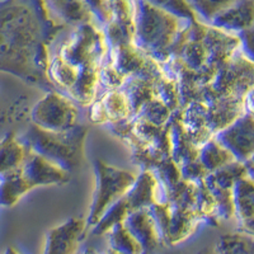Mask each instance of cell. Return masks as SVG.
Segmentation results:
<instances>
[{
	"label": "cell",
	"instance_id": "cell-1",
	"mask_svg": "<svg viewBox=\"0 0 254 254\" xmlns=\"http://www.w3.org/2000/svg\"><path fill=\"white\" fill-rule=\"evenodd\" d=\"M35 18L17 0L0 3V70L15 75L35 74L32 65L37 51Z\"/></svg>",
	"mask_w": 254,
	"mask_h": 254
},
{
	"label": "cell",
	"instance_id": "cell-2",
	"mask_svg": "<svg viewBox=\"0 0 254 254\" xmlns=\"http://www.w3.org/2000/svg\"><path fill=\"white\" fill-rule=\"evenodd\" d=\"M84 137L85 130L76 127L63 132H52L33 125L26 133V141L29 144L27 147L31 151L50 159L67 172L78 167L80 162Z\"/></svg>",
	"mask_w": 254,
	"mask_h": 254
},
{
	"label": "cell",
	"instance_id": "cell-3",
	"mask_svg": "<svg viewBox=\"0 0 254 254\" xmlns=\"http://www.w3.org/2000/svg\"><path fill=\"white\" fill-rule=\"evenodd\" d=\"M95 177L97 182L92 208L87 220V224L92 226L97 225L106 212L130 192L137 181V177L132 172L119 169L102 160L95 162Z\"/></svg>",
	"mask_w": 254,
	"mask_h": 254
},
{
	"label": "cell",
	"instance_id": "cell-4",
	"mask_svg": "<svg viewBox=\"0 0 254 254\" xmlns=\"http://www.w3.org/2000/svg\"><path fill=\"white\" fill-rule=\"evenodd\" d=\"M137 32L147 47L163 49L171 45L176 37L178 19L177 15L153 5L147 0H142L137 20Z\"/></svg>",
	"mask_w": 254,
	"mask_h": 254
},
{
	"label": "cell",
	"instance_id": "cell-5",
	"mask_svg": "<svg viewBox=\"0 0 254 254\" xmlns=\"http://www.w3.org/2000/svg\"><path fill=\"white\" fill-rule=\"evenodd\" d=\"M154 190L155 182L150 174H142L137 178L135 186L127 194L119 199L110 210L106 212L101 221L94 226V234H106L115 225L124 222L130 214L139 210L140 207L149 206L154 202Z\"/></svg>",
	"mask_w": 254,
	"mask_h": 254
},
{
	"label": "cell",
	"instance_id": "cell-6",
	"mask_svg": "<svg viewBox=\"0 0 254 254\" xmlns=\"http://www.w3.org/2000/svg\"><path fill=\"white\" fill-rule=\"evenodd\" d=\"M32 119L42 130L63 132L76 126L78 111L63 95L50 93L36 104Z\"/></svg>",
	"mask_w": 254,
	"mask_h": 254
},
{
	"label": "cell",
	"instance_id": "cell-7",
	"mask_svg": "<svg viewBox=\"0 0 254 254\" xmlns=\"http://www.w3.org/2000/svg\"><path fill=\"white\" fill-rule=\"evenodd\" d=\"M216 140L235 156L238 162L247 163L254 155V117L244 113L224 130Z\"/></svg>",
	"mask_w": 254,
	"mask_h": 254
},
{
	"label": "cell",
	"instance_id": "cell-8",
	"mask_svg": "<svg viewBox=\"0 0 254 254\" xmlns=\"http://www.w3.org/2000/svg\"><path fill=\"white\" fill-rule=\"evenodd\" d=\"M87 229V220L72 217L49 230L44 254H75Z\"/></svg>",
	"mask_w": 254,
	"mask_h": 254
},
{
	"label": "cell",
	"instance_id": "cell-9",
	"mask_svg": "<svg viewBox=\"0 0 254 254\" xmlns=\"http://www.w3.org/2000/svg\"><path fill=\"white\" fill-rule=\"evenodd\" d=\"M20 172L33 188L38 186L60 185L69 179V172L66 169L35 151H28Z\"/></svg>",
	"mask_w": 254,
	"mask_h": 254
},
{
	"label": "cell",
	"instance_id": "cell-10",
	"mask_svg": "<svg viewBox=\"0 0 254 254\" xmlns=\"http://www.w3.org/2000/svg\"><path fill=\"white\" fill-rule=\"evenodd\" d=\"M215 28L239 36L254 26V0H237L211 20Z\"/></svg>",
	"mask_w": 254,
	"mask_h": 254
},
{
	"label": "cell",
	"instance_id": "cell-11",
	"mask_svg": "<svg viewBox=\"0 0 254 254\" xmlns=\"http://www.w3.org/2000/svg\"><path fill=\"white\" fill-rule=\"evenodd\" d=\"M234 210L240 231L254 238V182L248 174L234 187Z\"/></svg>",
	"mask_w": 254,
	"mask_h": 254
},
{
	"label": "cell",
	"instance_id": "cell-12",
	"mask_svg": "<svg viewBox=\"0 0 254 254\" xmlns=\"http://www.w3.org/2000/svg\"><path fill=\"white\" fill-rule=\"evenodd\" d=\"M136 240L141 244L146 253H150L160 242V233L156 222L145 210H137L130 214L124 221Z\"/></svg>",
	"mask_w": 254,
	"mask_h": 254
},
{
	"label": "cell",
	"instance_id": "cell-13",
	"mask_svg": "<svg viewBox=\"0 0 254 254\" xmlns=\"http://www.w3.org/2000/svg\"><path fill=\"white\" fill-rule=\"evenodd\" d=\"M28 155V147L15 137L8 133L0 140V177L17 172L22 168Z\"/></svg>",
	"mask_w": 254,
	"mask_h": 254
},
{
	"label": "cell",
	"instance_id": "cell-14",
	"mask_svg": "<svg viewBox=\"0 0 254 254\" xmlns=\"http://www.w3.org/2000/svg\"><path fill=\"white\" fill-rule=\"evenodd\" d=\"M31 190H33V187L20 169L0 177V206L12 207Z\"/></svg>",
	"mask_w": 254,
	"mask_h": 254
},
{
	"label": "cell",
	"instance_id": "cell-15",
	"mask_svg": "<svg viewBox=\"0 0 254 254\" xmlns=\"http://www.w3.org/2000/svg\"><path fill=\"white\" fill-rule=\"evenodd\" d=\"M110 247L121 254H144L145 251L136 238L131 234L124 222H120L108 231Z\"/></svg>",
	"mask_w": 254,
	"mask_h": 254
},
{
	"label": "cell",
	"instance_id": "cell-16",
	"mask_svg": "<svg viewBox=\"0 0 254 254\" xmlns=\"http://www.w3.org/2000/svg\"><path fill=\"white\" fill-rule=\"evenodd\" d=\"M202 164L208 171L216 172L221 168L238 162L235 156L230 153L222 144L216 139L208 142L202 150Z\"/></svg>",
	"mask_w": 254,
	"mask_h": 254
},
{
	"label": "cell",
	"instance_id": "cell-17",
	"mask_svg": "<svg viewBox=\"0 0 254 254\" xmlns=\"http://www.w3.org/2000/svg\"><path fill=\"white\" fill-rule=\"evenodd\" d=\"M237 0H188L194 13H199L205 19L212 20Z\"/></svg>",
	"mask_w": 254,
	"mask_h": 254
},
{
	"label": "cell",
	"instance_id": "cell-18",
	"mask_svg": "<svg viewBox=\"0 0 254 254\" xmlns=\"http://www.w3.org/2000/svg\"><path fill=\"white\" fill-rule=\"evenodd\" d=\"M56 10L65 19L79 22L87 18L88 10L83 0H51Z\"/></svg>",
	"mask_w": 254,
	"mask_h": 254
},
{
	"label": "cell",
	"instance_id": "cell-19",
	"mask_svg": "<svg viewBox=\"0 0 254 254\" xmlns=\"http://www.w3.org/2000/svg\"><path fill=\"white\" fill-rule=\"evenodd\" d=\"M147 1L177 17L181 15V17L194 18V10L190 5L188 0H147Z\"/></svg>",
	"mask_w": 254,
	"mask_h": 254
},
{
	"label": "cell",
	"instance_id": "cell-20",
	"mask_svg": "<svg viewBox=\"0 0 254 254\" xmlns=\"http://www.w3.org/2000/svg\"><path fill=\"white\" fill-rule=\"evenodd\" d=\"M238 37L240 40L242 54L254 63V26L242 32Z\"/></svg>",
	"mask_w": 254,
	"mask_h": 254
},
{
	"label": "cell",
	"instance_id": "cell-21",
	"mask_svg": "<svg viewBox=\"0 0 254 254\" xmlns=\"http://www.w3.org/2000/svg\"><path fill=\"white\" fill-rule=\"evenodd\" d=\"M244 110L247 115L254 117V88H252L246 95H244Z\"/></svg>",
	"mask_w": 254,
	"mask_h": 254
},
{
	"label": "cell",
	"instance_id": "cell-22",
	"mask_svg": "<svg viewBox=\"0 0 254 254\" xmlns=\"http://www.w3.org/2000/svg\"><path fill=\"white\" fill-rule=\"evenodd\" d=\"M246 165H247V172H248V177L254 182V168L251 167V165H248V164H246Z\"/></svg>",
	"mask_w": 254,
	"mask_h": 254
},
{
	"label": "cell",
	"instance_id": "cell-23",
	"mask_svg": "<svg viewBox=\"0 0 254 254\" xmlns=\"http://www.w3.org/2000/svg\"><path fill=\"white\" fill-rule=\"evenodd\" d=\"M3 254H20V253L17 251V249L13 248V247H8V248L5 249V252H4Z\"/></svg>",
	"mask_w": 254,
	"mask_h": 254
},
{
	"label": "cell",
	"instance_id": "cell-24",
	"mask_svg": "<svg viewBox=\"0 0 254 254\" xmlns=\"http://www.w3.org/2000/svg\"><path fill=\"white\" fill-rule=\"evenodd\" d=\"M103 254H121V253L117 251H115V249H112L111 247H108V248L103 252Z\"/></svg>",
	"mask_w": 254,
	"mask_h": 254
},
{
	"label": "cell",
	"instance_id": "cell-25",
	"mask_svg": "<svg viewBox=\"0 0 254 254\" xmlns=\"http://www.w3.org/2000/svg\"><path fill=\"white\" fill-rule=\"evenodd\" d=\"M81 254H98V253H97L94 249H87V251L84 252V253H81Z\"/></svg>",
	"mask_w": 254,
	"mask_h": 254
},
{
	"label": "cell",
	"instance_id": "cell-26",
	"mask_svg": "<svg viewBox=\"0 0 254 254\" xmlns=\"http://www.w3.org/2000/svg\"><path fill=\"white\" fill-rule=\"evenodd\" d=\"M246 164L251 165V167H253V168H254V155H253V156H252V158H251V159H249V160H248V162H247V163H246Z\"/></svg>",
	"mask_w": 254,
	"mask_h": 254
},
{
	"label": "cell",
	"instance_id": "cell-27",
	"mask_svg": "<svg viewBox=\"0 0 254 254\" xmlns=\"http://www.w3.org/2000/svg\"><path fill=\"white\" fill-rule=\"evenodd\" d=\"M198 254H211V253L208 251H202L201 253H198Z\"/></svg>",
	"mask_w": 254,
	"mask_h": 254
},
{
	"label": "cell",
	"instance_id": "cell-28",
	"mask_svg": "<svg viewBox=\"0 0 254 254\" xmlns=\"http://www.w3.org/2000/svg\"><path fill=\"white\" fill-rule=\"evenodd\" d=\"M144 254H150V253H146V252H145V253Z\"/></svg>",
	"mask_w": 254,
	"mask_h": 254
}]
</instances>
